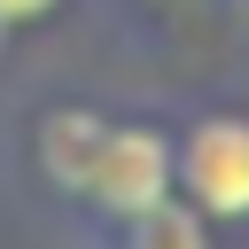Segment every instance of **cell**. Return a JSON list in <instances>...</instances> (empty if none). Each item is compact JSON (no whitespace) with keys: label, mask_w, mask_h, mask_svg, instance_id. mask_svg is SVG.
I'll return each instance as SVG.
<instances>
[{"label":"cell","mask_w":249,"mask_h":249,"mask_svg":"<svg viewBox=\"0 0 249 249\" xmlns=\"http://www.w3.org/2000/svg\"><path fill=\"white\" fill-rule=\"evenodd\" d=\"M101 109H86V101H54L47 117H39V132H31V148H39V179L62 195V202H78V187H86V163H93V148H101Z\"/></svg>","instance_id":"cell-3"},{"label":"cell","mask_w":249,"mask_h":249,"mask_svg":"<svg viewBox=\"0 0 249 249\" xmlns=\"http://www.w3.org/2000/svg\"><path fill=\"white\" fill-rule=\"evenodd\" d=\"M171 179H179V195H187L210 226L249 218V117H233V109L195 117V124L171 140Z\"/></svg>","instance_id":"cell-2"},{"label":"cell","mask_w":249,"mask_h":249,"mask_svg":"<svg viewBox=\"0 0 249 249\" xmlns=\"http://www.w3.org/2000/svg\"><path fill=\"white\" fill-rule=\"evenodd\" d=\"M163 195H179V179H171V132H163V124L109 117V124H101V148H93V163H86L78 210L101 218V226H124V218L156 210Z\"/></svg>","instance_id":"cell-1"},{"label":"cell","mask_w":249,"mask_h":249,"mask_svg":"<svg viewBox=\"0 0 249 249\" xmlns=\"http://www.w3.org/2000/svg\"><path fill=\"white\" fill-rule=\"evenodd\" d=\"M109 241H117V249H210V218H202L187 195H163L156 210L109 226Z\"/></svg>","instance_id":"cell-4"},{"label":"cell","mask_w":249,"mask_h":249,"mask_svg":"<svg viewBox=\"0 0 249 249\" xmlns=\"http://www.w3.org/2000/svg\"><path fill=\"white\" fill-rule=\"evenodd\" d=\"M62 0H0V47L16 39V31H31V23H47Z\"/></svg>","instance_id":"cell-5"}]
</instances>
